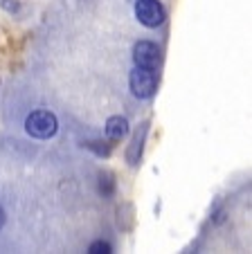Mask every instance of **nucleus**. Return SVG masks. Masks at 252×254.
<instances>
[{
  "label": "nucleus",
  "mask_w": 252,
  "mask_h": 254,
  "mask_svg": "<svg viewBox=\"0 0 252 254\" xmlns=\"http://www.w3.org/2000/svg\"><path fill=\"white\" fill-rule=\"evenodd\" d=\"M25 128H27V133L32 135V137L48 139V137L57 135L59 122L50 111H34L32 115L25 120Z\"/></svg>",
  "instance_id": "obj_1"
},
{
  "label": "nucleus",
  "mask_w": 252,
  "mask_h": 254,
  "mask_svg": "<svg viewBox=\"0 0 252 254\" xmlns=\"http://www.w3.org/2000/svg\"><path fill=\"white\" fill-rule=\"evenodd\" d=\"M135 16L144 27H158L165 23V7L160 0H138L135 2Z\"/></svg>",
  "instance_id": "obj_3"
},
{
  "label": "nucleus",
  "mask_w": 252,
  "mask_h": 254,
  "mask_svg": "<svg viewBox=\"0 0 252 254\" xmlns=\"http://www.w3.org/2000/svg\"><path fill=\"white\" fill-rule=\"evenodd\" d=\"M133 59H135V65L156 70L160 65V48L156 43H151V41H140L133 48Z\"/></svg>",
  "instance_id": "obj_4"
},
{
  "label": "nucleus",
  "mask_w": 252,
  "mask_h": 254,
  "mask_svg": "<svg viewBox=\"0 0 252 254\" xmlns=\"http://www.w3.org/2000/svg\"><path fill=\"white\" fill-rule=\"evenodd\" d=\"M113 178L108 176V173H106V176H101L99 178V191L104 193V196H110V193H113Z\"/></svg>",
  "instance_id": "obj_8"
},
{
  "label": "nucleus",
  "mask_w": 252,
  "mask_h": 254,
  "mask_svg": "<svg viewBox=\"0 0 252 254\" xmlns=\"http://www.w3.org/2000/svg\"><path fill=\"white\" fill-rule=\"evenodd\" d=\"M5 225V211H2V207H0V227Z\"/></svg>",
  "instance_id": "obj_10"
},
{
  "label": "nucleus",
  "mask_w": 252,
  "mask_h": 254,
  "mask_svg": "<svg viewBox=\"0 0 252 254\" xmlns=\"http://www.w3.org/2000/svg\"><path fill=\"white\" fill-rule=\"evenodd\" d=\"M129 83H131V92L135 97H140V99H149L158 90V77H156V72L149 70V67L135 65V70L131 72V77H129Z\"/></svg>",
  "instance_id": "obj_2"
},
{
  "label": "nucleus",
  "mask_w": 252,
  "mask_h": 254,
  "mask_svg": "<svg viewBox=\"0 0 252 254\" xmlns=\"http://www.w3.org/2000/svg\"><path fill=\"white\" fill-rule=\"evenodd\" d=\"M88 252L90 254H108V252H113V248H110V243H106V241H95V243L88 248Z\"/></svg>",
  "instance_id": "obj_7"
},
{
  "label": "nucleus",
  "mask_w": 252,
  "mask_h": 254,
  "mask_svg": "<svg viewBox=\"0 0 252 254\" xmlns=\"http://www.w3.org/2000/svg\"><path fill=\"white\" fill-rule=\"evenodd\" d=\"M126 135H129V122L124 120L122 115L108 117V122H106V137H108L110 142H119V139H124Z\"/></svg>",
  "instance_id": "obj_5"
},
{
  "label": "nucleus",
  "mask_w": 252,
  "mask_h": 254,
  "mask_svg": "<svg viewBox=\"0 0 252 254\" xmlns=\"http://www.w3.org/2000/svg\"><path fill=\"white\" fill-rule=\"evenodd\" d=\"M0 7H5L7 11H16L18 9V2L16 0H0Z\"/></svg>",
  "instance_id": "obj_9"
},
{
  "label": "nucleus",
  "mask_w": 252,
  "mask_h": 254,
  "mask_svg": "<svg viewBox=\"0 0 252 254\" xmlns=\"http://www.w3.org/2000/svg\"><path fill=\"white\" fill-rule=\"evenodd\" d=\"M147 130H149V122H144V124L138 128V133H135L133 142H131V146H129V153H126V158H129L131 167H135V164L140 162V158H142V149H144V137H147Z\"/></svg>",
  "instance_id": "obj_6"
}]
</instances>
